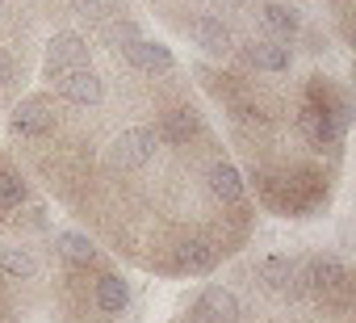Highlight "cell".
<instances>
[{
  "label": "cell",
  "mask_w": 356,
  "mask_h": 323,
  "mask_svg": "<svg viewBox=\"0 0 356 323\" xmlns=\"http://www.w3.org/2000/svg\"><path fill=\"white\" fill-rule=\"evenodd\" d=\"M42 68H47V80H59L67 72L88 68V42L80 34H55L51 47H47V63Z\"/></svg>",
  "instance_id": "cell-1"
},
{
  "label": "cell",
  "mask_w": 356,
  "mask_h": 323,
  "mask_svg": "<svg viewBox=\"0 0 356 323\" xmlns=\"http://www.w3.org/2000/svg\"><path fill=\"white\" fill-rule=\"evenodd\" d=\"M151 155H155V130H147V126H130L113 143V164L126 168V173L130 168H143Z\"/></svg>",
  "instance_id": "cell-2"
},
{
  "label": "cell",
  "mask_w": 356,
  "mask_h": 323,
  "mask_svg": "<svg viewBox=\"0 0 356 323\" xmlns=\"http://www.w3.org/2000/svg\"><path fill=\"white\" fill-rule=\"evenodd\" d=\"M13 130H22V134H47V130H55V105L47 101V97H26L17 109H13Z\"/></svg>",
  "instance_id": "cell-3"
},
{
  "label": "cell",
  "mask_w": 356,
  "mask_h": 323,
  "mask_svg": "<svg viewBox=\"0 0 356 323\" xmlns=\"http://www.w3.org/2000/svg\"><path fill=\"white\" fill-rule=\"evenodd\" d=\"M59 97L63 101H76V105H97L105 97V84L92 68H80V72H67L59 76Z\"/></svg>",
  "instance_id": "cell-4"
},
{
  "label": "cell",
  "mask_w": 356,
  "mask_h": 323,
  "mask_svg": "<svg viewBox=\"0 0 356 323\" xmlns=\"http://www.w3.org/2000/svg\"><path fill=\"white\" fill-rule=\"evenodd\" d=\"M126 59H130L138 72H172V68H176L172 51H168L163 42H147V38L130 42V47H126Z\"/></svg>",
  "instance_id": "cell-5"
},
{
  "label": "cell",
  "mask_w": 356,
  "mask_h": 323,
  "mask_svg": "<svg viewBox=\"0 0 356 323\" xmlns=\"http://www.w3.org/2000/svg\"><path fill=\"white\" fill-rule=\"evenodd\" d=\"M197 315H210V319L235 323V319H239V302H235V294H231V290L210 285V290L202 294V302H197Z\"/></svg>",
  "instance_id": "cell-6"
},
{
  "label": "cell",
  "mask_w": 356,
  "mask_h": 323,
  "mask_svg": "<svg viewBox=\"0 0 356 323\" xmlns=\"http://www.w3.org/2000/svg\"><path fill=\"white\" fill-rule=\"evenodd\" d=\"M302 130L310 143H339V134H343L327 109H302Z\"/></svg>",
  "instance_id": "cell-7"
},
{
  "label": "cell",
  "mask_w": 356,
  "mask_h": 323,
  "mask_svg": "<svg viewBox=\"0 0 356 323\" xmlns=\"http://www.w3.org/2000/svg\"><path fill=\"white\" fill-rule=\"evenodd\" d=\"M193 34H197V42H202L206 51H214V55L231 51V34H227V26H222L218 17H197V22H193Z\"/></svg>",
  "instance_id": "cell-8"
},
{
  "label": "cell",
  "mask_w": 356,
  "mask_h": 323,
  "mask_svg": "<svg viewBox=\"0 0 356 323\" xmlns=\"http://www.w3.org/2000/svg\"><path fill=\"white\" fill-rule=\"evenodd\" d=\"M248 59H252L260 72H285V68H289V47H277V42H252V47H248Z\"/></svg>",
  "instance_id": "cell-9"
},
{
  "label": "cell",
  "mask_w": 356,
  "mask_h": 323,
  "mask_svg": "<svg viewBox=\"0 0 356 323\" xmlns=\"http://www.w3.org/2000/svg\"><path fill=\"white\" fill-rule=\"evenodd\" d=\"M97 302H101V310H109V315H122L126 310V302H130V290H126V281L122 277H101L97 281Z\"/></svg>",
  "instance_id": "cell-10"
},
{
  "label": "cell",
  "mask_w": 356,
  "mask_h": 323,
  "mask_svg": "<svg viewBox=\"0 0 356 323\" xmlns=\"http://www.w3.org/2000/svg\"><path fill=\"white\" fill-rule=\"evenodd\" d=\"M55 248H59L72 265H88V260L97 256V248H92L88 235H80V231H59V235H55Z\"/></svg>",
  "instance_id": "cell-11"
},
{
  "label": "cell",
  "mask_w": 356,
  "mask_h": 323,
  "mask_svg": "<svg viewBox=\"0 0 356 323\" xmlns=\"http://www.w3.org/2000/svg\"><path fill=\"white\" fill-rule=\"evenodd\" d=\"M0 269H5V273H13V277H22V281L38 277V265H34V256H30V252H22V248H13V244H0Z\"/></svg>",
  "instance_id": "cell-12"
},
{
  "label": "cell",
  "mask_w": 356,
  "mask_h": 323,
  "mask_svg": "<svg viewBox=\"0 0 356 323\" xmlns=\"http://www.w3.org/2000/svg\"><path fill=\"white\" fill-rule=\"evenodd\" d=\"M210 185H214V194H218L222 202H239V198H243V177H239L231 164H218V168L210 173Z\"/></svg>",
  "instance_id": "cell-13"
},
{
  "label": "cell",
  "mask_w": 356,
  "mask_h": 323,
  "mask_svg": "<svg viewBox=\"0 0 356 323\" xmlns=\"http://www.w3.org/2000/svg\"><path fill=\"white\" fill-rule=\"evenodd\" d=\"M310 281H314L318 290H343L348 273H343L339 260H314V265H310Z\"/></svg>",
  "instance_id": "cell-14"
},
{
  "label": "cell",
  "mask_w": 356,
  "mask_h": 323,
  "mask_svg": "<svg viewBox=\"0 0 356 323\" xmlns=\"http://www.w3.org/2000/svg\"><path fill=\"white\" fill-rule=\"evenodd\" d=\"M260 13H264V26L277 30V34H285V38L298 30V17H293V9H285V5H264Z\"/></svg>",
  "instance_id": "cell-15"
},
{
  "label": "cell",
  "mask_w": 356,
  "mask_h": 323,
  "mask_svg": "<svg viewBox=\"0 0 356 323\" xmlns=\"http://www.w3.org/2000/svg\"><path fill=\"white\" fill-rule=\"evenodd\" d=\"M26 198V185L17 173H0V210H17Z\"/></svg>",
  "instance_id": "cell-16"
},
{
  "label": "cell",
  "mask_w": 356,
  "mask_h": 323,
  "mask_svg": "<svg viewBox=\"0 0 356 323\" xmlns=\"http://www.w3.org/2000/svg\"><path fill=\"white\" fill-rule=\"evenodd\" d=\"M181 265H185L189 273H210V269H214V248H206V244H189V248L181 252Z\"/></svg>",
  "instance_id": "cell-17"
},
{
  "label": "cell",
  "mask_w": 356,
  "mask_h": 323,
  "mask_svg": "<svg viewBox=\"0 0 356 323\" xmlns=\"http://www.w3.org/2000/svg\"><path fill=\"white\" fill-rule=\"evenodd\" d=\"M163 130H168V139H172V143H185V139H189V134L197 130V122H193V113H185V109H176V113H168Z\"/></svg>",
  "instance_id": "cell-18"
},
{
  "label": "cell",
  "mask_w": 356,
  "mask_h": 323,
  "mask_svg": "<svg viewBox=\"0 0 356 323\" xmlns=\"http://www.w3.org/2000/svg\"><path fill=\"white\" fill-rule=\"evenodd\" d=\"M105 42H109V47H122V51H126L130 42H138V30H134L130 22H118V26H109V30H105Z\"/></svg>",
  "instance_id": "cell-19"
},
{
  "label": "cell",
  "mask_w": 356,
  "mask_h": 323,
  "mask_svg": "<svg viewBox=\"0 0 356 323\" xmlns=\"http://www.w3.org/2000/svg\"><path fill=\"white\" fill-rule=\"evenodd\" d=\"M264 277H268L277 290H285V281L293 277V265H289V260H281V256H273V260H264Z\"/></svg>",
  "instance_id": "cell-20"
},
{
  "label": "cell",
  "mask_w": 356,
  "mask_h": 323,
  "mask_svg": "<svg viewBox=\"0 0 356 323\" xmlns=\"http://www.w3.org/2000/svg\"><path fill=\"white\" fill-rule=\"evenodd\" d=\"M72 9H76L80 17H92V22L105 17V5H101V0H72Z\"/></svg>",
  "instance_id": "cell-21"
},
{
  "label": "cell",
  "mask_w": 356,
  "mask_h": 323,
  "mask_svg": "<svg viewBox=\"0 0 356 323\" xmlns=\"http://www.w3.org/2000/svg\"><path fill=\"white\" fill-rule=\"evenodd\" d=\"M13 80V68H9V59H5V51H0V84H9Z\"/></svg>",
  "instance_id": "cell-22"
}]
</instances>
